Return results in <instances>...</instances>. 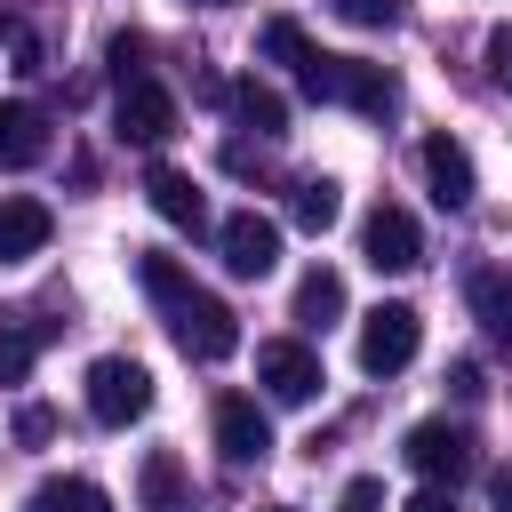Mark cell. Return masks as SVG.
<instances>
[{"instance_id":"obj_29","label":"cell","mask_w":512,"mask_h":512,"mask_svg":"<svg viewBox=\"0 0 512 512\" xmlns=\"http://www.w3.org/2000/svg\"><path fill=\"white\" fill-rule=\"evenodd\" d=\"M8 48H16V72H40V40L24 24H8Z\"/></svg>"},{"instance_id":"obj_28","label":"cell","mask_w":512,"mask_h":512,"mask_svg":"<svg viewBox=\"0 0 512 512\" xmlns=\"http://www.w3.org/2000/svg\"><path fill=\"white\" fill-rule=\"evenodd\" d=\"M448 392H456V400H480V392H488V384H480V360H456V368H448Z\"/></svg>"},{"instance_id":"obj_8","label":"cell","mask_w":512,"mask_h":512,"mask_svg":"<svg viewBox=\"0 0 512 512\" xmlns=\"http://www.w3.org/2000/svg\"><path fill=\"white\" fill-rule=\"evenodd\" d=\"M216 248H224V272H232V280H264V272L280 264V224L256 216V208H232V216L216 224Z\"/></svg>"},{"instance_id":"obj_18","label":"cell","mask_w":512,"mask_h":512,"mask_svg":"<svg viewBox=\"0 0 512 512\" xmlns=\"http://www.w3.org/2000/svg\"><path fill=\"white\" fill-rule=\"evenodd\" d=\"M288 216H296L304 232H328V224L344 216V192H336L328 176H296V200H288Z\"/></svg>"},{"instance_id":"obj_23","label":"cell","mask_w":512,"mask_h":512,"mask_svg":"<svg viewBox=\"0 0 512 512\" xmlns=\"http://www.w3.org/2000/svg\"><path fill=\"white\" fill-rule=\"evenodd\" d=\"M344 24H360V32H392L400 24V0H328Z\"/></svg>"},{"instance_id":"obj_30","label":"cell","mask_w":512,"mask_h":512,"mask_svg":"<svg viewBox=\"0 0 512 512\" xmlns=\"http://www.w3.org/2000/svg\"><path fill=\"white\" fill-rule=\"evenodd\" d=\"M400 512H456V496H448V488H424V496H408Z\"/></svg>"},{"instance_id":"obj_2","label":"cell","mask_w":512,"mask_h":512,"mask_svg":"<svg viewBox=\"0 0 512 512\" xmlns=\"http://www.w3.org/2000/svg\"><path fill=\"white\" fill-rule=\"evenodd\" d=\"M296 88L312 96V104H352V112H368V120H384V112H400V80L384 72V64H368V56H304L296 64Z\"/></svg>"},{"instance_id":"obj_32","label":"cell","mask_w":512,"mask_h":512,"mask_svg":"<svg viewBox=\"0 0 512 512\" xmlns=\"http://www.w3.org/2000/svg\"><path fill=\"white\" fill-rule=\"evenodd\" d=\"M496 344H504V352H512V328H504V336H496Z\"/></svg>"},{"instance_id":"obj_25","label":"cell","mask_w":512,"mask_h":512,"mask_svg":"<svg viewBox=\"0 0 512 512\" xmlns=\"http://www.w3.org/2000/svg\"><path fill=\"white\" fill-rule=\"evenodd\" d=\"M336 512H384V480H344V496H336Z\"/></svg>"},{"instance_id":"obj_34","label":"cell","mask_w":512,"mask_h":512,"mask_svg":"<svg viewBox=\"0 0 512 512\" xmlns=\"http://www.w3.org/2000/svg\"><path fill=\"white\" fill-rule=\"evenodd\" d=\"M272 512H288V504H272Z\"/></svg>"},{"instance_id":"obj_26","label":"cell","mask_w":512,"mask_h":512,"mask_svg":"<svg viewBox=\"0 0 512 512\" xmlns=\"http://www.w3.org/2000/svg\"><path fill=\"white\" fill-rule=\"evenodd\" d=\"M112 72L120 80H144V32H120L112 40Z\"/></svg>"},{"instance_id":"obj_21","label":"cell","mask_w":512,"mask_h":512,"mask_svg":"<svg viewBox=\"0 0 512 512\" xmlns=\"http://www.w3.org/2000/svg\"><path fill=\"white\" fill-rule=\"evenodd\" d=\"M256 48H264V56H272V64H304V56H312V40H304V24H288V16H272V24H264V40H256Z\"/></svg>"},{"instance_id":"obj_15","label":"cell","mask_w":512,"mask_h":512,"mask_svg":"<svg viewBox=\"0 0 512 512\" xmlns=\"http://www.w3.org/2000/svg\"><path fill=\"white\" fill-rule=\"evenodd\" d=\"M136 496H144V512H192V480H184L176 448H152L136 464Z\"/></svg>"},{"instance_id":"obj_9","label":"cell","mask_w":512,"mask_h":512,"mask_svg":"<svg viewBox=\"0 0 512 512\" xmlns=\"http://www.w3.org/2000/svg\"><path fill=\"white\" fill-rule=\"evenodd\" d=\"M360 256H368L376 272H416V264H424V232H416V216L392 208V200H376L368 224H360Z\"/></svg>"},{"instance_id":"obj_10","label":"cell","mask_w":512,"mask_h":512,"mask_svg":"<svg viewBox=\"0 0 512 512\" xmlns=\"http://www.w3.org/2000/svg\"><path fill=\"white\" fill-rule=\"evenodd\" d=\"M416 160H424V184H432V200L456 216V208H472V192H480V176H472V152L456 144V136H424L416 144Z\"/></svg>"},{"instance_id":"obj_11","label":"cell","mask_w":512,"mask_h":512,"mask_svg":"<svg viewBox=\"0 0 512 512\" xmlns=\"http://www.w3.org/2000/svg\"><path fill=\"white\" fill-rule=\"evenodd\" d=\"M216 448H224L232 464H264V456H272V424H264V408H256L248 392H224V400H216Z\"/></svg>"},{"instance_id":"obj_33","label":"cell","mask_w":512,"mask_h":512,"mask_svg":"<svg viewBox=\"0 0 512 512\" xmlns=\"http://www.w3.org/2000/svg\"><path fill=\"white\" fill-rule=\"evenodd\" d=\"M200 8H224V0H200Z\"/></svg>"},{"instance_id":"obj_3","label":"cell","mask_w":512,"mask_h":512,"mask_svg":"<svg viewBox=\"0 0 512 512\" xmlns=\"http://www.w3.org/2000/svg\"><path fill=\"white\" fill-rule=\"evenodd\" d=\"M144 408H152V368L128 360V352H104V360L88 368V416L112 424V432H128Z\"/></svg>"},{"instance_id":"obj_24","label":"cell","mask_w":512,"mask_h":512,"mask_svg":"<svg viewBox=\"0 0 512 512\" xmlns=\"http://www.w3.org/2000/svg\"><path fill=\"white\" fill-rule=\"evenodd\" d=\"M16 440H24V448H48V440H56V408H48V400H24V408H16Z\"/></svg>"},{"instance_id":"obj_1","label":"cell","mask_w":512,"mask_h":512,"mask_svg":"<svg viewBox=\"0 0 512 512\" xmlns=\"http://www.w3.org/2000/svg\"><path fill=\"white\" fill-rule=\"evenodd\" d=\"M136 280H144V296L160 304V320H168V336H176L184 360H232V352H240V320H232V304L208 296L176 256H136Z\"/></svg>"},{"instance_id":"obj_27","label":"cell","mask_w":512,"mask_h":512,"mask_svg":"<svg viewBox=\"0 0 512 512\" xmlns=\"http://www.w3.org/2000/svg\"><path fill=\"white\" fill-rule=\"evenodd\" d=\"M488 64H496V88H512V24L488 32Z\"/></svg>"},{"instance_id":"obj_31","label":"cell","mask_w":512,"mask_h":512,"mask_svg":"<svg viewBox=\"0 0 512 512\" xmlns=\"http://www.w3.org/2000/svg\"><path fill=\"white\" fill-rule=\"evenodd\" d=\"M488 504H496V512H512V464H504V472H488Z\"/></svg>"},{"instance_id":"obj_22","label":"cell","mask_w":512,"mask_h":512,"mask_svg":"<svg viewBox=\"0 0 512 512\" xmlns=\"http://www.w3.org/2000/svg\"><path fill=\"white\" fill-rule=\"evenodd\" d=\"M32 352H40V336L0 328V384H24V376H32Z\"/></svg>"},{"instance_id":"obj_14","label":"cell","mask_w":512,"mask_h":512,"mask_svg":"<svg viewBox=\"0 0 512 512\" xmlns=\"http://www.w3.org/2000/svg\"><path fill=\"white\" fill-rule=\"evenodd\" d=\"M48 232H56V216H48L40 200H0V264L40 256V248H48Z\"/></svg>"},{"instance_id":"obj_7","label":"cell","mask_w":512,"mask_h":512,"mask_svg":"<svg viewBox=\"0 0 512 512\" xmlns=\"http://www.w3.org/2000/svg\"><path fill=\"white\" fill-rule=\"evenodd\" d=\"M112 128L128 136V144H144V152H160L168 136H176V96L144 72V80H120V104H112Z\"/></svg>"},{"instance_id":"obj_12","label":"cell","mask_w":512,"mask_h":512,"mask_svg":"<svg viewBox=\"0 0 512 512\" xmlns=\"http://www.w3.org/2000/svg\"><path fill=\"white\" fill-rule=\"evenodd\" d=\"M144 200L160 208V224H176V232H208V200H200V184H192L184 168L160 160V168L144 176Z\"/></svg>"},{"instance_id":"obj_4","label":"cell","mask_w":512,"mask_h":512,"mask_svg":"<svg viewBox=\"0 0 512 512\" xmlns=\"http://www.w3.org/2000/svg\"><path fill=\"white\" fill-rule=\"evenodd\" d=\"M416 344H424L416 304H376V312H360V368H368V376H400V368L416 360Z\"/></svg>"},{"instance_id":"obj_19","label":"cell","mask_w":512,"mask_h":512,"mask_svg":"<svg viewBox=\"0 0 512 512\" xmlns=\"http://www.w3.org/2000/svg\"><path fill=\"white\" fill-rule=\"evenodd\" d=\"M464 296H472V312H480V328H488V336H504V328H512V280H504V272H472V280H464Z\"/></svg>"},{"instance_id":"obj_20","label":"cell","mask_w":512,"mask_h":512,"mask_svg":"<svg viewBox=\"0 0 512 512\" xmlns=\"http://www.w3.org/2000/svg\"><path fill=\"white\" fill-rule=\"evenodd\" d=\"M32 512H112V496L96 480H40L32 488Z\"/></svg>"},{"instance_id":"obj_6","label":"cell","mask_w":512,"mask_h":512,"mask_svg":"<svg viewBox=\"0 0 512 512\" xmlns=\"http://www.w3.org/2000/svg\"><path fill=\"white\" fill-rule=\"evenodd\" d=\"M400 456H408V472H416V480H432V488H456V480L472 472V440H464L448 416H424V424H408Z\"/></svg>"},{"instance_id":"obj_17","label":"cell","mask_w":512,"mask_h":512,"mask_svg":"<svg viewBox=\"0 0 512 512\" xmlns=\"http://www.w3.org/2000/svg\"><path fill=\"white\" fill-rule=\"evenodd\" d=\"M224 96H232V112H240L256 136H280V128H288V96H280V88H264V80H232Z\"/></svg>"},{"instance_id":"obj_16","label":"cell","mask_w":512,"mask_h":512,"mask_svg":"<svg viewBox=\"0 0 512 512\" xmlns=\"http://www.w3.org/2000/svg\"><path fill=\"white\" fill-rule=\"evenodd\" d=\"M296 320H304V328H328V320H344V272L312 264V272L296 280Z\"/></svg>"},{"instance_id":"obj_5","label":"cell","mask_w":512,"mask_h":512,"mask_svg":"<svg viewBox=\"0 0 512 512\" xmlns=\"http://www.w3.org/2000/svg\"><path fill=\"white\" fill-rule=\"evenodd\" d=\"M256 384L280 400V408H304V400H320V352L312 344H296V336H272V344H256Z\"/></svg>"},{"instance_id":"obj_13","label":"cell","mask_w":512,"mask_h":512,"mask_svg":"<svg viewBox=\"0 0 512 512\" xmlns=\"http://www.w3.org/2000/svg\"><path fill=\"white\" fill-rule=\"evenodd\" d=\"M48 160V112L40 104H0V168H40Z\"/></svg>"}]
</instances>
